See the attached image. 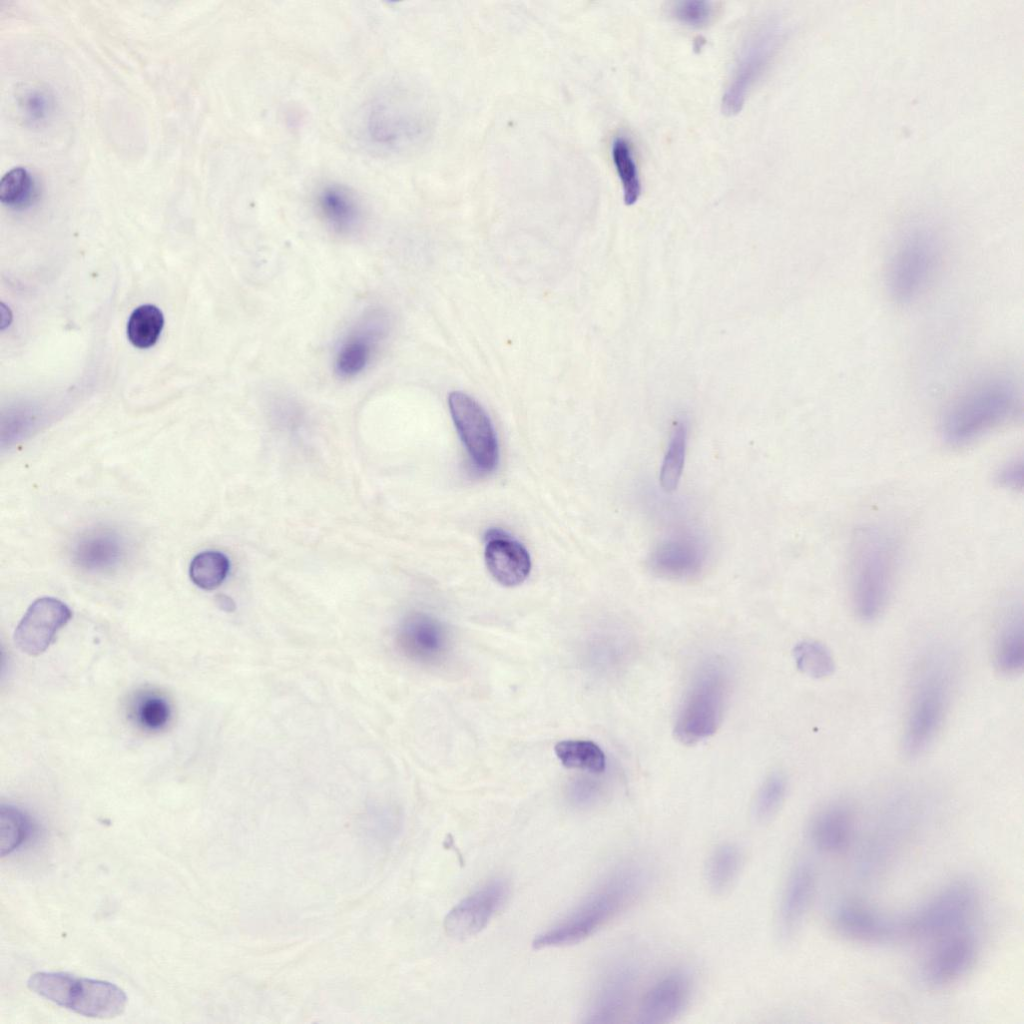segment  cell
<instances>
[{"label": "cell", "mask_w": 1024, "mask_h": 1024, "mask_svg": "<svg viewBox=\"0 0 1024 1024\" xmlns=\"http://www.w3.org/2000/svg\"><path fill=\"white\" fill-rule=\"evenodd\" d=\"M1018 409L1019 395L1011 379L985 378L948 407L941 422L943 439L952 446L967 445L1006 423Z\"/></svg>", "instance_id": "obj_2"}, {"label": "cell", "mask_w": 1024, "mask_h": 1024, "mask_svg": "<svg viewBox=\"0 0 1024 1024\" xmlns=\"http://www.w3.org/2000/svg\"><path fill=\"white\" fill-rule=\"evenodd\" d=\"M995 663L1004 674L1019 673L1024 663L1023 619L1012 612L1003 622L995 643Z\"/></svg>", "instance_id": "obj_26"}, {"label": "cell", "mask_w": 1024, "mask_h": 1024, "mask_svg": "<svg viewBox=\"0 0 1024 1024\" xmlns=\"http://www.w3.org/2000/svg\"><path fill=\"white\" fill-rule=\"evenodd\" d=\"M71 615L69 607L59 599H36L15 629L16 646L31 656L43 653L54 641L57 632L70 620Z\"/></svg>", "instance_id": "obj_17"}, {"label": "cell", "mask_w": 1024, "mask_h": 1024, "mask_svg": "<svg viewBox=\"0 0 1024 1024\" xmlns=\"http://www.w3.org/2000/svg\"><path fill=\"white\" fill-rule=\"evenodd\" d=\"M421 121L409 99L397 91L383 90L361 107L356 134L372 151L397 153L421 135Z\"/></svg>", "instance_id": "obj_6"}, {"label": "cell", "mask_w": 1024, "mask_h": 1024, "mask_svg": "<svg viewBox=\"0 0 1024 1024\" xmlns=\"http://www.w3.org/2000/svg\"><path fill=\"white\" fill-rule=\"evenodd\" d=\"M17 106L24 120L36 125L49 118L53 100L45 89L34 85L25 86L17 94Z\"/></svg>", "instance_id": "obj_38"}, {"label": "cell", "mask_w": 1024, "mask_h": 1024, "mask_svg": "<svg viewBox=\"0 0 1024 1024\" xmlns=\"http://www.w3.org/2000/svg\"><path fill=\"white\" fill-rule=\"evenodd\" d=\"M126 554L125 538L110 527L85 531L76 539L72 548L73 562L92 573H106L118 568Z\"/></svg>", "instance_id": "obj_19"}, {"label": "cell", "mask_w": 1024, "mask_h": 1024, "mask_svg": "<svg viewBox=\"0 0 1024 1024\" xmlns=\"http://www.w3.org/2000/svg\"><path fill=\"white\" fill-rule=\"evenodd\" d=\"M729 666L708 657L694 669L679 704L674 734L686 745L712 736L721 725L730 692Z\"/></svg>", "instance_id": "obj_5"}, {"label": "cell", "mask_w": 1024, "mask_h": 1024, "mask_svg": "<svg viewBox=\"0 0 1024 1024\" xmlns=\"http://www.w3.org/2000/svg\"><path fill=\"white\" fill-rule=\"evenodd\" d=\"M688 442V423L677 419L671 429L668 445L661 463L659 483L665 492H673L680 482Z\"/></svg>", "instance_id": "obj_29"}, {"label": "cell", "mask_w": 1024, "mask_h": 1024, "mask_svg": "<svg viewBox=\"0 0 1024 1024\" xmlns=\"http://www.w3.org/2000/svg\"><path fill=\"white\" fill-rule=\"evenodd\" d=\"M510 885L494 878L458 902L444 919V930L454 939H467L481 932L504 906Z\"/></svg>", "instance_id": "obj_14"}, {"label": "cell", "mask_w": 1024, "mask_h": 1024, "mask_svg": "<svg viewBox=\"0 0 1024 1024\" xmlns=\"http://www.w3.org/2000/svg\"><path fill=\"white\" fill-rule=\"evenodd\" d=\"M953 675L950 659L942 654L927 658L917 671L902 740L906 755L924 753L940 732L950 703Z\"/></svg>", "instance_id": "obj_4"}, {"label": "cell", "mask_w": 1024, "mask_h": 1024, "mask_svg": "<svg viewBox=\"0 0 1024 1024\" xmlns=\"http://www.w3.org/2000/svg\"><path fill=\"white\" fill-rule=\"evenodd\" d=\"M742 865V854L732 843L717 846L711 853L707 868L706 880L710 890L715 894L728 891L736 881Z\"/></svg>", "instance_id": "obj_28"}, {"label": "cell", "mask_w": 1024, "mask_h": 1024, "mask_svg": "<svg viewBox=\"0 0 1024 1024\" xmlns=\"http://www.w3.org/2000/svg\"><path fill=\"white\" fill-rule=\"evenodd\" d=\"M448 405L454 425L475 469L492 472L498 463V443L492 422L483 407L471 396L453 391Z\"/></svg>", "instance_id": "obj_11"}, {"label": "cell", "mask_w": 1024, "mask_h": 1024, "mask_svg": "<svg viewBox=\"0 0 1024 1024\" xmlns=\"http://www.w3.org/2000/svg\"><path fill=\"white\" fill-rule=\"evenodd\" d=\"M853 608L859 618H877L888 602L896 568L893 538L875 526L859 528L853 537L849 564Z\"/></svg>", "instance_id": "obj_3"}, {"label": "cell", "mask_w": 1024, "mask_h": 1024, "mask_svg": "<svg viewBox=\"0 0 1024 1024\" xmlns=\"http://www.w3.org/2000/svg\"><path fill=\"white\" fill-rule=\"evenodd\" d=\"M163 325V314L156 306L142 305L131 314L127 335L135 347L149 348L157 342Z\"/></svg>", "instance_id": "obj_34"}, {"label": "cell", "mask_w": 1024, "mask_h": 1024, "mask_svg": "<svg viewBox=\"0 0 1024 1024\" xmlns=\"http://www.w3.org/2000/svg\"><path fill=\"white\" fill-rule=\"evenodd\" d=\"M128 710L131 721L145 732H160L172 719L170 701L158 691L144 690L137 693Z\"/></svg>", "instance_id": "obj_27"}, {"label": "cell", "mask_w": 1024, "mask_h": 1024, "mask_svg": "<svg viewBox=\"0 0 1024 1024\" xmlns=\"http://www.w3.org/2000/svg\"><path fill=\"white\" fill-rule=\"evenodd\" d=\"M713 12L712 3L702 0L680 1L672 9L673 16L679 22L691 27H702L709 23Z\"/></svg>", "instance_id": "obj_39"}, {"label": "cell", "mask_w": 1024, "mask_h": 1024, "mask_svg": "<svg viewBox=\"0 0 1024 1024\" xmlns=\"http://www.w3.org/2000/svg\"><path fill=\"white\" fill-rule=\"evenodd\" d=\"M996 481L1005 488L1021 489L1023 484L1021 459H1014L1004 464L997 472Z\"/></svg>", "instance_id": "obj_40"}, {"label": "cell", "mask_w": 1024, "mask_h": 1024, "mask_svg": "<svg viewBox=\"0 0 1024 1024\" xmlns=\"http://www.w3.org/2000/svg\"><path fill=\"white\" fill-rule=\"evenodd\" d=\"M219 606L226 611H232L234 609V602L227 596L221 595L218 597Z\"/></svg>", "instance_id": "obj_41"}, {"label": "cell", "mask_w": 1024, "mask_h": 1024, "mask_svg": "<svg viewBox=\"0 0 1024 1024\" xmlns=\"http://www.w3.org/2000/svg\"><path fill=\"white\" fill-rule=\"evenodd\" d=\"M31 833L28 816L12 805L0 808V854L2 857L18 849Z\"/></svg>", "instance_id": "obj_35"}, {"label": "cell", "mask_w": 1024, "mask_h": 1024, "mask_svg": "<svg viewBox=\"0 0 1024 1024\" xmlns=\"http://www.w3.org/2000/svg\"><path fill=\"white\" fill-rule=\"evenodd\" d=\"M977 957L974 936L963 930L934 941L924 968L925 981L941 988L955 983L973 967Z\"/></svg>", "instance_id": "obj_16"}, {"label": "cell", "mask_w": 1024, "mask_h": 1024, "mask_svg": "<svg viewBox=\"0 0 1024 1024\" xmlns=\"http://www.w3.org/2000/svg\"><path fill=\"white\" fill-rule=\"evenodd\" d=\"M611 154L615 169L621 181L626 205H633L641 194V181L631 143L625 137L614 139Z\"/></svg>", "instance_id": "obj_31"}, {"label": "cell", "mask_w": 1024, "mask_h": 1024, "mask_svg": "<svg viewBox=\"0 0 1024 1024\" xmlns=\"http://www.w3.org/2000/svg\"><path fill=\"white\" fill-rule=\"evenodd\" d=\"M315 204L325 224L335 233L349 235L362 224L361 201L344 184L330 182L320 186L315 195Z\"/></svg>", "instance_id": "obj_23"}, {"label": "cell", "mask_w": 1024, "mask_h": 1024, "mask_svg": "<svg viewBox=\"0 0 1024 1024\" xmlns=\"http://www.w3.org/2000/svg\"><path fill=\"white\" fill-rule=\"evenodd\" d=\"M27 986L46 1000L91 1018H114L127 1005L125 992L114 983L66 972H36Z\"/></svg>", "instance_id": "obj_7"}, {"label": "cell", "mask_w": 1024, "mask_h": 1024, "mask_svg": "<svg viewBox=\"0 0 1024 1024\" xmlns=\"http://www.w3.org/2000/svg\"><path fill=\"white\" fill-rule=\"evenodd\" d=\"M391 330V317L382 308L365 311L348 330L337 347L335 373L351 379L366 370Z\"/></svg>", "instance_id": "obj_12"}, {"label": "cell", "mask_w": 1024, "mask_h": 1024, "mask_svg": "<svg viewBox=\"0 0 1024 1024\" xmlns=\"http://www.w3.org/2000/svg\"><path fill=\"white\" fill-rule=\"evenodd\" d=\"M708 560L705 538L694 530L673 532L656 543L648 563L652 572L672 580L692 579L701 574Z\"/></svg>", "instance_id": "obj_13"}, {"label": "cell", "mask_w": 1024, "mask_h": 1024, "mask_svg": "<svg viewBox=\"0 0 1024 1024\" xmlns=\"http://www.w3.org/2000/svg\"><path fill=\"white\" fill-rule=\"evenodd\" d=\"M484 556L489 573L503 586H517L530 573L527 549L501 530L492 529L487 533Z\"/></svg>", "instance_id": "obj_21"}, {"label": "cell", "mask_w": 1024, "mask_h": 1024, "mask_svg": "<svg viewBox=\"0 0 1024 1024\" xmlns=\"http://www.w3.org/2000/svg\"><path fill=\"white\" fill-rule=\"evenodd\" d=\"M815 872L808 862H800L791 870L779 907L778 927L782 937L789 938L800 927L812 901Z\"/></svg>", "instance_id": "obj_24"}, {"label": "cell", "mask_w": 1024, "mask_h": 1024, "mask_svg": "<svg viewBox=\"0 0 1024 1024\" xmlns=\"http://www.w3.org/2000/svg\"><path fill=\"white\" fill-rule=\"evenodd\" d=\"M938 246L932 234L920 230L906 235L888 266L887 285L894 300L910 303L926 288L936 268Z\"/></svg>", "instance_id": "obj_9"}, {"label": "cell", "mask_w": 1024, "mask_h": 1024, "mask_svg": "<svg viewBox=\"0 0 1024 1024\" xmlns=\"http://www.w3.org/2000/svg\"><path fill=\"white\" fill-rule=\"evenodd\" d=\"M555 754L561 763L567 768L601 773L606 767V757L604 752L592 741H560L555 745Z\"/></svg>", "instance_id": "obj_30"}, {"label": "cell", "mask_w": 1024, "mask_h": 1024, "mask_svg": "<svg viewBox=\"0 0 1024 1024\" xmlns=\"http://www.w3.org/2000/svg\"><path fill=\"white\" fill-rule=\"evenodd\" d=\"M853 832V815L842 804H832L819 811L810 826L814 845L828 854L845 851L852 841Z\"/></svg>", "instance_id": "obj_25"}, {"label": "cell", "mask_w": 1024, "mask_h": 1024, "mask_svg": "<svg viewBox=\"0 0 1024 1024\" xmlns=\"http://www.w3.org/2000/svg\"><path fill=\"white\" fill-rule=\"evenodd\" d=\"M692 981L681 969L670 970L656 979L643 994L637 1011V1022L663 1024L674 1020L689 1004Z\"/></svg>", "instance_id": "obj_18"}, {"label": "cell", "mask_w": 1024, "mask_h": 1024, "mask_svg": "<svg viewBox=\"0 0 1024 1024\" xmlns=\"http://www.w3.org/2000/svg\"><path fill=\"white\" fill-rule=\"evenodd\" d=\"M229 568V559L225 554L207 550L194 556L189 566V576L197 587L213 590L226 579Z\"/></svg>", "instance_id": "obj_33"}, {"label": "cell", "mask_w": 1024, "mask_h": 1024, "mask_svg": "<svg viewBox=\"0 0 1024 1024\" xmlns=\"http://www.w3.org/2000/svg\"><path fill=\"white\" fill-rule=\"evenodd\" d=\"M977 904L973 887L954 883L898 922L899 937L936 941L967 930Z\"/></svg>", "instance_id": "obj_8"}, {"label": "cell", "mask_w": 1024, "mask_h": 1024, "mask_svg": "<svg viewBox=\"0 0 1024 1024\" xmlns=\"http://www.w3.org/2000/svg\"><path fill=\"white\" fill-rule=\"evenodd\" d=\"M398 644L411 659L436 663L448 652L449 637L442 624L422 613L408 616L400 626Z\"/></svg>", "instance_id": "obj_20"}, {"label": "cell", "mask_w": 1024, "mask_h": 1024, "mask_svg": "<svg viewBox=\"0 0 1024 1024\" xmlns=\"http://www.w3.org/2000/svg\"><path fill=\"white\" fill-rule=\"evenodd\" d=\"M781 39L782 28L776 20L764 22L750 33L722 97L724 114L732 116L742 110L750 89L771 63Z\"/></svg>", "instance_id": "obj_10"}, {"label": "cell", "mask_w": 1024, "mask_h": 1024, "mask_svg": "<svg viewBox=\"0 0 1024 1024\" xmlns=\"http://www.w3.org/2000/svg\"><path fill=\"white\" fill-rule=\"evenodd\" d=\"M637 981L638 970L634 964L622 961L610 966L595 986L584 1021L619 1022L630 1007Z\"/></svg>", "instance_id": "obj_15"}, {"label": "cell", "mask_w": 1024, "mask_h": 1024, "mask_svg": "<svg viewBox=\"0 0 1024 1024\" xmlns=\"http://www.w3.org/2000/svg\"><path fill=\"white\" fill-rule=\"evenodd\" d=\"M832 926L840 936L859 943H880L899 937L898 922L855 902L842 904L834 911Z\"/></svg>", "instance_id": "obj_22"}, {"label": "cell", "mask_w": 1024, "mask_h": 1024, "mask_svg": "<svg viewBox=\"0 0 1024 1024\" xmlns=\"http://www.w3.org/2000/svg\"><path fill=\"white\" fill-rule=\"evenodd\" d=\"M797 668L805 675L820 679L832 674L834 662L827 648L819 642L805 640L793 649Z\"/></svg>", "instance_id": "obj_36"}, {"label": "cell", "mask_w": 1024, "mask_h": 1024, "mask_svg": "<svg viewBox=\"0 0 1024 1024\" xmlns=\"http://www.w3.org/2000/svg\"><path fill=\"white\" fill-rule=\"evenodd\" d=\"M38 196V187L34 176L23 166H16L7 171L0 180V201L12 208H26Z\"/></svg>", "instance_id": "obj_32"}, {"label": "cell", "mask_w": 1024, "mask_h": 1024, "mask_svg": "<svg viewBox=\"0 0 1024 1024\" xmlns=\"http://www.w3.org/2000/svg\"><path fill=\"white\" fill-rule=\"evenodd\" d=\"M648 872L629 862L609 872L567 914L532 942L535 949L578 944L624 912L642 895Z\"/></svg>", "instance_id": "obj_1"}, {"label": "cell", "mask_w": 1024, "mask_h": 1024, "mask_svg": "<svg viewBox=\"0 0 1024 1024\" xmlns=\"http://www.w3.org/2000/svg\"><path fill=\"white\" fill-rule=\"evenodd\" d=\"M787 782L780 772H772L761 784L753 803V815L759 822L769 821L779 811L786 796Z\"/></svg>", "instance_id": "obj_37"}]
</instances>
